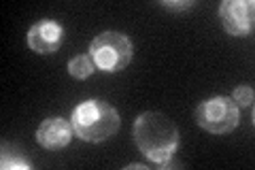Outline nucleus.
I'll list each match as a JSON object with an SVG mask.
<instances>
[{"instance_id": "9b49d317", "label": "nucleus", "mask_w": 255, "mask_h": 170, "mask_svg": "<svg viewBox=\"0 0 255 170\" xmlns=\"http://www.w3.org/2000/svg\"><path fill=\"white\" fill-rule=\"evenodd\" d=\"M2 168H30V164L28 162H23V160H13V162H9V160H2Z\"/></svg>"}, {"instance_id": "0eeeda50", "label": "nucleus", "mask_w": 255, "mask_h": 170, "mask_svg": "<svg viewBox=\"0 0 255 170\" xmlns=\"http://www.w3.org/2000/svg\"><path fill=\"white\" fill-rule=\"evenodd\" d=\"M73 124L62 117H47L36 130V141L45 149H62L73 139Z\"/></svg>"}, {"instance_id": "20e7f679", "label": "nucleus", "mask_w": 255, "mask_h": 170, "mask_svg": "<svg viewBox=\"0 0 255 170\" xmlns=\"http://www.w3.org/2000/svg\"><path fill=\"white\" fill-rule=\"evenodd\" d=\"M238 111L236 102L230 96H215V98L202 100L196 107V124L211 134H228L238 126Z\"/></svg>"}, {"instance_id": "1a4fd4ad", "label": "nucleus", "mask_w": 255, "mask_h": 170, "mask_svg": "<svg viewBox=\"0 0 255 170\" xmlns=\"http://www.w3.org/2000/svg\"><path fill=\"white\" fill-rule=\"evenodd\" d=\"M232 100L236 102L238 109L241 107L251 109L253 107V87L251 85H238L234 90V94H232Z\"/></svg>"}, {"instance_id": "f257e3e1", "label": "nucleus", "mask_w": 255, "mask_h": 170, "mask_svg": "<svg viewBox=\"0 0 255 170\" xmlns=\"http://www.w3.org/2000/svg\"><path fill=\"white\" fill-rule=\"evenodd\" d=\"M132 136L136 147L155 164L168 162L179 147V128L172 119L155 111L140 113L134 121Z\"/></svg>"}, {"instance_id": "f03ea898", "label": "nucleus", "mask_w": 255, "mask_h": 170, "mask_svg": "<svg viewBox=\"0 0 255 170\" xmlns=\"http://www.w3.org/2000/svg\"><path fill=\"white\" fill-rule=\"evenodd\" d=\"M73 130L85 143H102L119 130V115L115 107L105 100H85L77 104L70 117Z\"/></svg>"}, {"instance_id": "f8f14e48", "label": "nucleus", "mask_w": 255, "mask_h": 170, "mask_svg": "<svg viewBox=\"0 0 255 170\" xmlns=\"http://www.w3.org/2000/svg\"><path fill=\"white\" fill-rule=\"evenodd\" d=\"M128 168H138V170H147V166H145V164H130Z\"/></svg>"}, {"instance_id": "39448f33", "label": "nucleus", "mask_w": 255, "mask_h": 170, "mask_svg": "<svg viewBox=\"0 0 255 170\" xmlns=\"http://www.w3.org/2000/svg\"><path fill=\"white\" fill-rule=\"evenodd\" d=\"M219 19L230 36H249L255 21V4L251 0H223L219 4Z\"/></svg>"}, {"instance_id": "9d476101", "label": "nucleus", "mask_w": 255, "mask_h": 170, "mask_svg": "<svg viewBox=\"0 0 255 170\" xmlns=\"http://www.w3.org/2000/svg\"><path fill=\"white\" fill-rule=\"evenodd\" d=\"M166 9H172V11H183V9H189V6H194V2H162Z\"/></svg>"}, {"instance_id": "423d86ee", "label": "nucleus", "mask_w": 255, "mask_h": 170, "mask_svg": "<svg viewBox=\"0 0 255 170\" xmlns=\"http://www.w3.org/2000/svg\"><path fill=\"white\" fill-rule=\"evenodd\" d=\"M64 40V28L58 21L45 19L36 21L28 32V47L34 53H53Z\"/></svg>"}, {"instance_id": "7ed1b4c3", "label": "nucleus", "mask_w": 255, "mask_h": 170, "mask_svg": "<svg viewBox=\"0 0 255 170\" xmlns=\"http://www.w3.org/2000/svg\"><path fill=\"white\" fill-rule=\"evenodd\" d=\"M132 40L122 32H102L90 43V58L96 68L105 72H117L132 62Z\"/></svg>"}, {"instance_id": "6e6552de", "label": "nucleus", "mask_w": 255, "mask_h": 170, "mask_svg": "<svg viewBox=\"0 0 255 170\" xmlns=\"http://www.w3.org/2000/svg\"><path fill=\"white\" fill-rule=\"evenodd\" d=\"M94 68H96V64L90 55H77V58H73L68 62V72H70V77H75V79L92 77Z\"/></svg>"}]
</instances>
